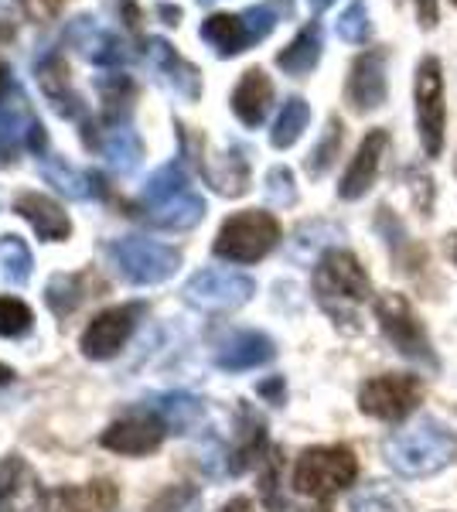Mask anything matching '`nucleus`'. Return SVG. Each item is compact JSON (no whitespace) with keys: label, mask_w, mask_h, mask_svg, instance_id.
Returning <instances> with one entry per match:
<instances>
[{"label":"nucleus","mask_w":457,"mask_h":512,"mask_svg":"<svg viewBox=\"0 0 457 512\" xmlns=\"http://www.w3.org/2000/svg\"><path fill=\"white\" fill-rule=\"evenodd\" d=\"M93 287H103L93 274H55L45 287V301L58 318H69L93 294Z\"/></svg>","instance_id":"a878e982"},{"label":"nucleus","mask_w":457,"mask_h":512,"mask_svg":"<svg viewBox=\"0 0 457 512\" xmlns=\"http://www.w3.org/2000/svg\"><path fill=\"white\" fill-rule=\"evenodd\" d=\"M267 444V424L263 417H256L249 407H239V431H236V448L229 451V472L243 475L249 465H256Z\"/></svg>","instance_id":"412c9836"},{"label":"nucleus","mask_w":457,"mask_h":512,"mask_svg":"<svg viewBox=\"0 0 457 512\" xmlns=\"http://www.w3.org/2000/svg\"><path fill=\"white\" fill-rule=\"evenodd\" d=\"M202 509V492L195 485H171L151 502V512H198Z\"/></svg>","instance_id":"4c0bfd02"},{"label":"nucleus","mask_w":457,"mask_h":512,"mask_svg":"<svg viewBox=\"0 0 457 512\" xmlns=\"http://www.w3.org/2000/svg\"><path fill=\"white\" fill-rule=\"evenodd\" d=\"M359 475V461L352 448L345 444H328V448H307L297 458L294 468V489L311 499H331L355 482Z\"/></svg>","instance_id":"7ed1b4c3"},{"label":"nucleus","mask_w":457,"mask_h":512,"mask_svg":"<svg viewBox=\"0 0 457 512\" xmlns=\"http://www.w3.org/2000/svg\"><path fill=\"white\" fill-rule=\"evenodd\" d=\"M62 4L65 0H24V7H28L31 18H52Z\"/></svg>","instance_id":"49530a36"},{"label":"nucleus","mask_w":457,"mask_h":512,"mask_svg":"<svg viewBox=\"0 0 457 512\" xmlns=\"http://www.w3.org/2000/svg\"><path fill=\"white\" fill-rule=\"evenodd\" d=\"M338 151H342V120L331 117V120H328V127H324V137L318 140V144H314L311 158H307V164H304L307 175H311V178L328 175V168L335 164Z\"/></svg>","instance_id":"c9c22d12"},{"label":"nucleus","mask_w":457,"mask_h":512,"mask_svg":"<svg viewBox=\"0 0 457 512\" xmlns=\"http://www.w3.org/2000/svg\"><path fill=\"white\" fill-rule=\"evenodd\" d=\"M307 120H311V106H307L301 96L287 99L277 123H273V134H270L273 147H280V151H284V147L297 144L301 134H304V127H307Z\"/></svg>","instance_id":"473e14b6"},{"label":"nucleus","mask_w":457,"mask_h":512,"mask_svg":"<svg viewBox=\"0 0 457 512\" xmlns=\"http://www.w3.org/2000/svg\"><path fill=\"white\" fill-rule=\"evenodd\" d=\"M14 212H18L21 219H28L31 226H35L38 239H45V243H62V239H69L72 233V222L65 216V209L58 202H52L48 195L24 192L14 198Z\"/></svg>","instance_id":"2eb2a0df"},{"label":"nucleus","mask_w":457,"mask_h":512,"mask_svg":"<svg viewBox=\"0 0 457 512\" xmlns=\"http://www.w3.org/2000/svg\"><path fill=\"white\" fill-rule=\"evenodd\" d=\"M41 478L21 454L0 461V512H45Z\"/></svg>","instance_id":"9b49d317"},{"label":"nucleus","mask_w":457,"mask_h":512,"mask_svg":"<svg viewBox=\"0 0 457 512\" xmlns=\"http://www.w3.org/2000/svg\"><path fill=\"white\" fill-rule=\"evenodd\" d=\"M31 308L18 297H0V335L4 338H21L31 332Z\"/></svg>","instance_id":"58836bf2"},{"label":"nucleus","mask_w":457,"mask_h":512,"mask_svg":"<svg viewBox=\"0 0 457 512\" xmlns=\"http://www.w3.org/2000/svg\"><path fill=\"white\" fill-rule=\"evenodd\" d=\"M321 45H324V35H321V24L311 21L307 28H301V35H297L284 52L277 55V65L287 72V76L294 79H304L307 72L318 65L321 59Z\"/></svg>","instance_id":"c85d7f7f"},{"label":"nucleus","mask_w":457,"mask_h":512,"mask_svg":"<svg viewBox=\"0 0 457 512\" xmlns=\"http://www.w3.org/2000/svg\"><path fill=\"white\" fill-rule=\"evenodd\" d=\"M307 4H311L314 11H324V7H331V4H335V0H307Z\"/></svg>","instance_id":"6e6d98bb"},{"label":"nucleus","mask_w":457,"mask_h":512,"mask_svg":"<svg viewBox=\"0 0 457 512\" xmlns=\"http://www.w3.org/2000/svg\"><path fill=\"white\" fill-rule=\"evenodd\" d=\"M246 28H249V38L253 41H263L273 31V24H277V11H273L270 4H260V7H249L243 14Z\"/></svg>","instance_id":"37998d69"},{"label":"nucleus","mask_w":457,"mask_h":512,"mask_svg":"<svg viewBox=\"0 0 457 512\" xmlns=\"http://www.w3.org/2000/svg\"><path fill=\"white\" fill-rule=\"evenodd\" d=\"M164 434L168 427L157 420V414H130V417H120L116 424H110L103 431V448H110L116 454H151L161 448Z\"/></svg>","instance_id":"ddd939ff"},{"label":"nucleus","mask_w":457,"mask_h":512,"mask_svg":"<svg viewBox=\"0 0 457 512\" xmlns=\"http://www.w3.org/2000/svg\"><path fill=\"white\" fill-rule=\"evenodd\" d=\"M144 315V304H120V308H110L103 315L93 318V325L82 332L79 349L86 359H113L116 352L127 345V338L134 335L137 321Z\"/></svg>","instance_id":"9d476101"},{"label":"nucleus","mask_w":457,"mask_h":512,"mask_svg":"<svg viewBox=\"0 0 457 512\" xmlns=\"http://www.w3.org/2000/svg\"><path fill=\"white\" fill-rule=\"evenodd\" d=\"M157 14H161V18H164V24H178V18H181L178 7H168V4L157 7Z\"/></svg>","instance_id":"864d4df0"},{"label":"nucleus","mask_w":457,"mask_h":512,"mask_svg":"<svg viewBox=\"0 0 457 512\" xmlns=\"http://www.w3.org/2000/svg\"><path fill=\"white\" fill-rule=\"evenodd\" d=\"M270 7L284 18H294V0H270Z\"/></svg>","instance_id":"603ef678"},{"label":"nucleus","mask_w":457,"mask_h":512,"mask_svg":"<svg viewBox=\"0 0 457 512\" xmlns=\"http://www.w3.org/2000/svg\"><path fill=\"white\" fill-rule=\"evenodd\" d=\"M151 59L157 69L168 76V82L174 86V93H181L188 99V103H195L198 96H202V72H198V65H191L188 59H181L178 52H174L171 41L164 38H151Z\"/></svg>","instance_id":"a211bd4d"},{"label":"nucleus","mask_w":457,"mask_h":512,"mask_svg":"<svg viewBox=\"0 0 457 512\" xmlns=\"http://www.w3.org/2000/svg\"><path fill=\"white\" fill-rule=\"evenodd\" d=\"M273 103V82L263 69H249L239 79L236 93H232V113L246 123V127H260L270 113Z\"/></svg>","instance_id":"f3484780"},{"label":"nucleus","mask_w":457,"mask_h":512,"mask_svg":"<svg viewBox=\"0 0 457 512\" xmlns=\"http://www.w3.org/2000/svg\"><path fill=\"white\" fill-rule=\"evenodd\" d=\"M24 144H28V151H35L38 158H45L48 151V134H45V123L35 117V123L28 127V137H24Z\"/></svg>","instance_id":"a18cd8bd"},{"label":"nucleus","mask_w":457,"mask_h":512,"mask_svg":"<svg viewBox=\"0 0 457 512\" xmlns=\"http://www.w3.org/2000/svg\"><path fill=\"white\" fill-rule=\"evenodd\" d=\"M454 4H457V0H454Z\"/></svg>","instance_id":"bf43d9fd"},{"label":"nucleus","mask_w":457,"mask_h":512,"mask_svg":"<svg viewBox=\"0 0 457 512\" xmlns=\"http://www.w3.org/2000/svg\"><path fill=\"white\" fill-rule=\"evenodd\" d=\"M18 96H7L0 103V161H14L18 158V147H21V137H28V127L35 123L31 117V106L24 99L21 89H14Z\"/></svg>","instance_id":"b1692460"},{"label":"nucleus","mask_w":457,"mask_h":512,"mask_svg":"<svg viewBox=\"0 0 457 512\" xmlns=\"http://www.w3.org/2000/svg\"><path fill=\"white\" fill-rule=\"evenodd\" d=\"M38 82H41V93H45L48 103L55 106L58 117H69V120L82 117V99H79V93H72L69 65H65V59L52 55L48 62H41L38 65Z\"/></svg>","instance_id":"6ab92c4d"},{"label":"nucleus","mask_w":457,"mask_h":512,"mask_svg":"<svg viewBox=\"0 0 457 512\" xmlns=\"http://www.w3.org/2000/svg\"><path fill=\"white\" fill-rule=\"evenodd\" d=\"M314 294H318V304L338 325H352L359 304L369 301L372 280L359 263V256L331 250L321 256L318 270H314Z\"/></svg>","instance_id":"f03ea898"},{"label":"nucleus","mask_w":457,"mask_h":512,"mask_svg":"<svg viewBox=\"0 0 457 512\" xmlns=\"http://www.w3.org/2000/svg\"><path fill=\"white\" fill-rule=\"evenodd\" d=\"M41 175H45L48 185H55L65 198H76V202H86L99 192V175H89V171H79L72 164H65V158H41Z\"/></svg>","instance_id":"cd10ccee"},{"label":"nucleus","mask_w":457,"mask_h":512,"mask_svg":"<svg viewBox=\"0 0 457 512\" xmlns=\"http://www.w3.org/2000/svg\"><path fill=\"white\" fill-rule=\"evenodd\" d=\"M99 151L106 154L110 168L120 171V175H130L140 164V158H144V144H140V137L127 123H116V127L106 130V137L99 140Z\"/></svg>","instance_id":"c756f323"},{"label":"nucleus","mask_w":457,"mask_h":512,"mask_svg":"<svg viewBox=\"0 0 457 512\" xmlns=\"http://www.w3.org/2000/svg\"><path fill=\"white\" fill-rule=\"evenodd\" d=\"M202 38L209 41L215 55H222V59H232V55L246 52V45H253L243 14H212L202 24Z\"/></svg>","instance_id":"bb28decb"},{"label":"nucleus","mask_w":457,"mask_h":512,"mask_svg":"<svg viewBox=\"0 0 457 512\" xmlns=\"http://www.w3.org/2000/svg\"><path fill=\"white\" fill-rule=\"evenodd\" d=\"M0 263H4V277L18 287L28 284L31 267H35L28 243H24L21 236H0Z\"/></svg>","instance_id":"f704fd0d"},{"label":"nucleus","mask_w":457,"mask_h":512,"mask_svg":"<svg viewBox=\"0 0 457 512\" xmlns=\"http://www.w3.org/2000/svg\"><path fill=\"white\" fill-rule=\"evenodd\" d=\"M280 243V222L270 212H236L222 222L219 236H215V256L232 263H256L263 260L273 246Z\"/></svg>","instance_id":"20e7f679"},{"label":"nucleus","mask_w":457,"mask_h":512,"mask_svg":"<svg viewBox=\"0 0 457 512\" xmlns=\"http://www.w3.org/2000/svg\"><path fill=\"white\" fill-rule=\"evenodd\" d=\"M338 35L348 45H362L365 38H369V14H365V4L362 0H352V4L345 7V14L338 18Z\"/></svg>","instance_id":"ea45409f"},{"label":"nucleus","mask_w":457,"mask_h":512,"mask_svg":"<svg viewBox=\"0 0 457 512\" xmlns=\"http://www.w3.org/2000/svg\"><path fill=\"white\" fill-rule=\"evenodd\" d=\"M352 512H406V499L393 489V485L372 482L355 492Z\"/></svg>","instance_id":"e433bc0d"},{"label":"nucleus","mask_w":457,"mask_h":512,"mask_svg":"<svg viewBox=\"0 0 457 512\" xmlns=\"http://www.w3.org/2000/svg\"><path fill=\"white\" fill-rule=\"evenodd\" d=\"M423 396V383L417 376H376L362 386L359 393V407L365 417H376V420H403L417 410Z\"/></svg>","instance_id":"0eeeda50"},{"label":"nucleus","mask_w":457,"mask_h":512,"mask_svg":"<svg viewBox=\"0 0 457 512\" xmlns=\"http://www.w3.org/2000/svg\"><path fill=\"white\" fill-rule=\"evenodd\" d=\"M260 393L270 396L273 403H284V379H270V383H260Z\"/></svg>","instance_id":"de8ad7c7"},{"label":"nucleus","mask_w":457,"mask_h":512,"mask_svg":"<svg viewBox=\"0 0 457 512\" xmlns=\"http://www.w3.org/2000/svg\"><path fill=\"white\" fill-rule=\"evenodd\" d=\"M420 24H423V28H434V24H437V4H434V0H420Z\"/></svg>","instance_id":"09e8293b"},{"label":"nucleus","mask_w":457,"mask_h":512,"mask_svg":"<svg viewBox=\"0 0 457 512\" xmlns=\"http://www.w3.org/2000/svg\"><path fill=\"white\" fill-rule=\"evenodd\" d=\"M335 239H342V229L331 226V222H307L294 233L290 239V256H294L297 263H311L318 250H324L328 243H335Z\"/></svg>","instance_id":"2f4dec72"},{"label":"nucleus","mask_w":457,"mask_h":512,"mask_svg":"<svg viewBox=\"0 0 457 512\" xmlns=\"http://www.w3.org/2000/svg\"><path fill=\"white\" fill-rule=\"evenodd\" d=\"M277 485H280V454L273 451L270 458H267V468H263V485H260L263 499H267V506H270L273 512L284 509V499H280Z\"/></svg>","instance_id":"c03bdc74"},{"label":"nucleus","mask_w":457,"mask_h":512,"mask_svg":"<svg viewBox=\"0 0 457 512\" xmlns=\"http://www.w3.org/2000/svg\"><path fill=\"white\" fill-rule=\"evenodd\" d=\"M444 76L434 55L420 62L417 69V127L427 158H437L444 151Z\"/></svg>","instance_id":"1a4fd4ad"},{"label":"nucleus","mask_w":457,"mask_h":512,"mask_svg":"<svg viewBox=\"0 0 457 512\" xmlns=\"http://www.w3.org/2000/svg\"><path fill=\"white\" fill-rule=\"evenodd\" d=\"M198 171L219 195H243L249 188V168L239 154H226V158H212V154H198Z\"/></svg>","instance_id":"5701e85b"},{"label":"nucleus","mask_w":457,"mask_h":512,"mask_svg":"<svg viewBox=\"0 0 457 512\" xmlns=\"http://www.w3.org/2000/svg\"><path fill=\"white\" fill-rule=\"evenodd\" d=\"M386 93H389L386 52H382V48H372V52H365L352 62L345 99L355 113H369V110H379V106L386 103Z\"/></svg>","instance_id":"f8f14e48"},{"label":"nucleus","mask_w":457,"mask_h":512,"mask_svg":"<svg viewBox=\"0 0 457 512\" xmlns=\"http://www.w3.org/2000/svg\"><path fill=\"white\" fill-rule=\"evenodd\" d=\"M113 263L120 267V274L137 287H151L164 284L168 277H174V270L181 267V253L174 246L154 243V239H140L127 236L120 243L110 246Z\"/></svg>","instance_id":"39448f33"},{"label":"nucleus","mask_w":457,"mask_h":512,"mask_svg":"<svg viewBox=\"0 0 457 512\" xmlns=\"http://www.w3.org/2000/svg\"><path fill=\"white\" fill-rule=\"evenodd\" d=\"M273 355H277V345H273L270 335L239 332L236 338H229V342L215 352V366L226 369V373H246V369L267 366Z\"/></svg>","instance_id":"dca6fc26"},{"label":"nucleus","mask_w":457,"mask_h":512,"mask_svg":"<svg viewBox=\"0 0 457 512\" xmlns=\"http://www.w3.org/2000/svg\"><path fill=\"white\" fill-rule=\"evenodd\" d=\"M457 454V437L437 420H417L386 441V465L406 478H427L444 472Z\"/></svg>","instance_id":"f257e3e1"},{"label":"nucleus","mask_w":457,"mask_h":512,"mask_svg":"<svg viewBox=\"0 0 457 512\" xmlns=\"http://www.w3.org/2000/svg\"><path fill=\"white\" fill-rule=\"evenodd\" d=\"M256 294V284L236 270H202L185 284V301L198 311H236Z\"/></svg>","instance_id":"6e6552de"},{"label":"nucleus","mask_w":457,"mask_h":512,"mask_svg":"<svg viewBox=\"0 0 457 512\" xmlns=\"http://www.w3.org/2000/svg\"><path fill=\"white\" fill-rule=\"evenodd\" d=\"M188 175H185V168L181 164H164V168H157L151 178H147V188H144V202H147V209L151 205H161V202H168V198L174 195H181V192H188Z\"/></svg>","instance_id":"72a5a7b5"},{"label":"nucleus","mask_w":457,"mask_h":512,"mask_svg":"<svg viewBox=\"0 0 457 512\" xmlns=\"http://www.w3.org/2000/svg\"><path fill=\"white\" fill-rule=\"evenodd\" d=\"M454 239V256H457V236H451Z\"/></svg>","instance_id":"13d9d810"},{"label":"nucleus","mask_w":457,"mask_h":512,"mask_svg":"<svg viewBox=\"0 0 457 512\" xmlns=\"http://www.w3.org/2000/svg\"><path fill=\"white\" fill-rule=\"evenodd\" d=\"M99 86V99H103V110H106V120L120 123V117H127L130 106H134V82H130V76H123V72H113V76H103L96 82Z\"/></svg>","instance_id":"7c9ffc66"},{"label":"nucleus","mask_w":457,"mask_h":512,"mask_svg":"<svg viewBox=\"0 0 457 512\" xmlns=\"http://www.w3.org/2000/svg\"><path fill=\"white\" fill-rule=\"evenodd\" d=\"M116 502H120V489L106 478L55 492V512H110Z\"/></svg>","instance_id":"4be33fe9"},{"label":"nucleus","mask_w":457,"mask_h":512,"mask_svg":"<svg viewBox=\"0 0 457 512\" xmlns=\"http://www.w3.org/2000/svg\"><path fill=\"white\" fill-rule=\"evenodd\" d=\"M304 512H328V509H304Z\"/></svg>","instance_id":"4d7b16f0"},{"label":"nucleus","mask_w":457,"mask_h":512,"mask_svg":"<svg viewBox=\"0 0 457 512\" xmlns=\"http://www.w3.org/2000/svg\"><path fill=\"white\" fill-rule=\"evenodd\" d=\"M202 219H205V198L195 195L191 188H188V192L168 198V202L151 205V209H147V222L157 226V229H168V233L191 229V226H198Z\"/></svg>","instance_id":"aec40b11"},{"label":"nucleus","mask_w":457,"mask_h":512,"mask_svg":"<svg viewBox=\"0 0 457 512\" xmlns=\"http://www.w3.org/2000/svg\"><path fill=\"white\" fill-rule=\"evenodd\" d=\"M147 410L157 414V420H161V424L174 434H188L205 414L202 400L191 396V393H161V396H154Z\"/></svg>","instance_id":"393cba45"},{"label":"nucleus","mask_w":457,"mask_h":512,"mask_svg":"<svg viewBox=\"0 0 457 512\" xmlns=\"http://www.w3.org/2000/svg\"><path fill=\"white\" fill-rule=\"evenodd\" d=\"M82 52H86L96 65H123V62H127L123 41L116 35H96L93 41H86V48H82Z\"/></svg>","instance_id":"a19ab883"},{"label":"nucleus","mask_w":457,"mask_h":512,"mask_svg":"<svg viewBox=\"0 0 457 512\" xmlns=\"http://www.w3.org/2000/svg\"><path fill=\"white\" fill-rule=\"evenodd\" d=\"M386 144H389L386 130H372V134H365L352 164H348L342 185H338V195H342L345 202H355V198H362L372 188V181H376V175H379V161H382V154H386Z\"/></svg>","instance_id":"4468645a"},{"label":"nucleus","mask_w":457,"mask_h":512,"mask_svg":"<svg viewBox=\"0 0 457 512\" xmlns=\"http://www.w3.org/2000/svg\"><path fill=\"white\" fill-rule=\"evenodd\" d=\"M219 512H253V502H249V499H243V495H239V499L226 502V506H222Z\"/></svg>","instance_id":"3c124183"},{"label":"nucleus","mask_w":457,"mask_h":512,"mask_svg":"<svg viewBox=\"0 0 457 512\" xmlns=\"http://www.w3.org/2000/svg\"><path fill=\"white\" fill-rule=\"evenodd\" d=\"M14 379V369L11 366H0V386H7Z\"/></svg>","instance_id":"5fc2aeb1"},{"label":"nucleus","mask_w":457,"mask_h":512,"mask_svg":"<svg viewBox=\"0 0 457 512\" xmlns=\"http://www.w3.org/2000/svg\"><path fill=\"white\" fill-rule=\"evenodd\" d=\"M14 89H18V86H14V79H11V69H7V65L0 62V103H4V99L11 96Z\"/></svg>","instance_id":"8fccbe9b"},{"label":"nucleus","mask_w":457,"mask_h":512,"mask_svg":"<svg viewBox=\"0 0 457 512\" xmlns=\"http://www.w3.org/2000/svg\"><path fill=\"white\" fill-rule=\"evenodd\" d=\"M267 198H270V205H294L297 202V188H294V175H290V168H270Z\"/></svg>","instance_id":"79ce46f5"},{"label":"nucleus","mask_w":457,"mask_h":512,"mask_svg":"<svg viewBox=\"0 0 457 512\" xmlns=\"http://www.w3.org/2000/svg\"><path fill=\"white\" fill-rule=\"evenodd\" d=\"M376 318H379L386 338L396 345V352L406 355L410 362H420V366L437 369L434 345H430V338H427V332H423L420 318L413 315L410 301H406L403 294H379L376 297Z\"/></svg>","instance_id":"423d86ee"}]
</instances>
